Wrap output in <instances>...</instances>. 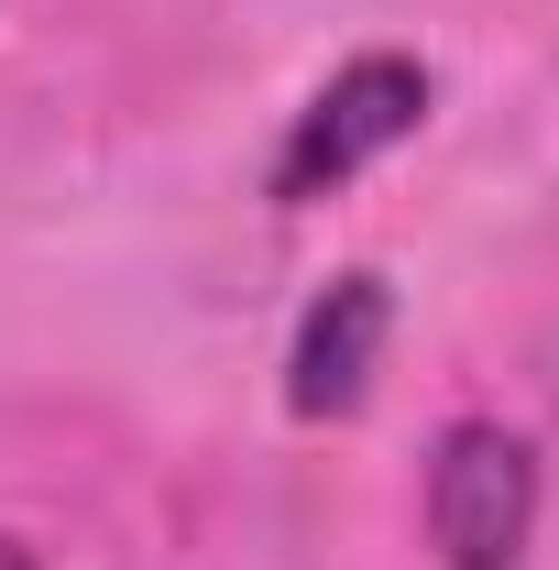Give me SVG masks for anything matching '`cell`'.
Returning <instances> with one entry per match:
<instances>
[{"instance_id":"cell-2","label":"cell","mask_w":559,"mask_h":570,"mask_svg":"<svg viewBox=\"0 0 559 570\" xmlns=\"http://www.w3.org/2000/svg\"><path fill=\"white\" fill-rule=\"evenodd\" d=\"M428 121V67L418 56H351L296 121H285V154H275V209H318L330 187H351L373 154Z\"/></svg>"},{"instance_id":"cell-1","label":"cell","mask_w":559,"mask_h":570,"mask_svg":"<svg viewBox=\"0 0 559 570\" xmlns=\"http://www.w3.org/2000/svg\"><path fill=\"white\" fill-rule=\"evenodd\" d=\"M538 538V450L504 417H461L428 450V549L450 570H516Z\"/></svg>"},{"instance_id":"cell-3","label":"cell","mask_w":559,"mask_h":570,"mask_svg":"<svg viewBox=\"0 0 559 570\" xmlns=\"http://www.w3.org/2000/svg\"><path fill=\"white\" fill-rule=\"evenodd\" d=\"M384 341H395V285L384 275H330L318 296H307V318H296V352H285V406L307 428L351 417L362 395H373V362H384Z\"/></svg>"},{"instance_id":"cell-4","label":"cell","mask_w":559,"mask_h":570,"mask_svg":"<svg viewBox=\"0 0 559 570\" xmlns=\"http://www.w3.org/2000/svg\"><path fill=\"white\" fill-rule=\"evenodd\" d=\"M0 570H33V549H22V538H0Z\"/></svg>"}]
</instances>
